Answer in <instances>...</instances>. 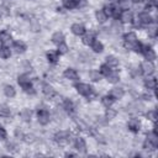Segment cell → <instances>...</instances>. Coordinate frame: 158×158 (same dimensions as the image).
Masks as SVG:
<instances>
[{"label":"cell","mask_w":158,"mask_h":158,"mask_svg":"<svg viewBox=\"0 0 158 158\" xmlns=\"http://www.w3.org/2000/svg\"><path fill=\"white\" fill-rule=\"evenodd\" d=\"M147 118L151 120V121H153V122H156V121H157V112H156L154 110L148 111V112H147Z\"/></svg>","instance_id":"7bdbcfd3"},{"label":"cell","mask_w":158,"mask_h":158,"mask_svg":"<svg viewBox=\"0 0 158 158\" xmlns=\"http://www.w3.org/2000/svg\"><path fill=\"white\" fill-rule=\"evenodd\" d=\"M141 72H142L143 74H146V75L153 74V72H154V64H153V62H151V60L143 62V63L141 64Z\"/></svg>","instance_id":"277c9868"},{"label":"cell","mask_w":158,"mask_h":158,"mask_svg":"<svg viewBox=\"0 0 158 158\" xmlns=\"http://www.w3.org/2000/svg\"><path fill=\"white\" fill-rule=\"evenodd\" d=\"M0 38L2 40L4 43H9V42H11V35H10L9 32H6V31H2V32L0 33Z\"/></svg>","instance_id":"8d00e7d4"},{"label":"cell","mask_w":158,"mask_h":158,"mask_svg":"<svg viewBox=\"0 0 158 158\" xmlns=\"http://www.w3.org/2000/svg\"><path fill=\"white\" fill-rule=\"evenodd\" d=\"M141 53H143V56L146 57L147 60L153 62V60L156 59V53H154V51H153L151 47H148V46H143V44H142V51H141Z\"/></svg>","instance_id":"8992f818"},{"label":"cell","mask_w":158,"mask_h":158,"mask_svg":"<svg viewBox=\"0 0 158 158\" xmlns=\"http://www.w3.org/2000/svg\"><path fill=\"white\" fill-rule=\"evenodd\" d=\"M0 10H1V11H0V15H5V16L9 15V10H7L6 7H1Z\"/></svg>","instance_id":"bcb514c9"},{"label":"cell","mask_w":158,"mask_h":158,"mask_svg":"<svg viewBox=\"0 0 158 158\" xmlns=\"http://www.w3.org/2000/svg\"><path fill=\"white\" fill-rule=\"evenodd\" d=\"M17 83H19L21 86H25V85H27V84L31 83V81H30V79H28L27 75H20L19 79H17Z\"/></svg>","instance_id":"e575fe53"},{"label":"cell","mask_w":158,"mask_h":158,"mask_svg":"<svg viewBox=\"0 0 158 158\" xmlns=\"http://www.w3.org/2000/svg\"><path fill=\"white\" fill-rule=\"evenodd\" d=\"M116 114H117V112H116L114 109L107 107V110H106V112H105V117H106V120H112V118H115Z\"/></svg>","instance_id":"d6a6232c"},{"label":"cell","mask_w":158,"mask_h":158,"mask_svg":"<svg viewBox=\"0 0 158 158\" xmlns=\"http://www.w3.org/2000/svg\"><path fill=\"white\" fill-rule=\"evenodd\" d=\"M64 77H65L67 79L72 80V81H77L78 78H79L77 70L73 69V68H68V69H65V72H64Z\"/></svg>","instance_id":"8fae6325"},{"label":"cell","mask_w":158,"mask_h":158,"mask_svg":"<svg viewBox=\"0 0 158 158\" xmlns=\"http://www.w3.org/2000/svg\"><path fill=\"white\" fill-rule=\"evenodd\" d=\"M127 127H128V130L132 131V132H138L139 128H141V123H139V121H138L137 118H131V120H128V122H127Z\"/></svg>","instance_id":"30bf717a"},{"label":"cell","mask_w":158,"mask_h":158,"mask_svg":"<svg viewBox=\"0 0 158 158\" xmlns=\"http://www.w3.org/2000/svg\"><path fill=\"white\" fill-rule=\"evenodd\" d=\"M62 1H63L64 7H67V9H69V10L77 7V2H78L77 0H62Z\"/></svg>","instance_id":"1f68e13d"},{"label":"cell","mask_w":158,"mask_h":158,"mask_svg":"<svg viewBox=\"0 0 158 158\" xmlns=\"http://www.w3.org/2000/svg\"><path fill=\"white\" fill-rule=\"evenodd\" d=\"M22 89H23V91H25V93H27V94H35V88L32 86V84H31V83H28L27 85L22 86Z\"/></svg>","instance_id":"b9f144b4"},{"label":"cell","mask_w":158,"mask_h":158,"mask_svg":"<svg viewBox=\"0 0 158 158\" xmlns=\"http://www.w3.org/2000/svg\"><path fill=\"white\" fill-rule=\"evenodd\" d=\"M74 147H75V149H77L78 152H80V153H84V152L86 151V143H85V141H84L81 137H77V138H75Z\"/></svg>","instance_id":"9c48e42d"},{"label":"cell","mask_w":158,"mask_h":158,"mask_svg":"<svg viewBox=\"0 0 158 158\" xmlns=\"http://www.w3.org/2000/svg\"><path fill=\"white\" fill-rule=\"evenodd\" d=\"M123 89L122 88H112L110 91V96H112L114 99H121L123 96Z\"/></svg>","instance_id":"5bb4252c"},{"label":"cell","mask_w":158,"mask_h":158,"mask_svg":"<svg viewBox=\"0 0 158 158\" xmlns=\"http://www.w3.org/2000/svg\"><path fill=\"white\" fill-rule=\"evenodd\" d=\"M37 118H38V122L41 125H47L49 122V120H51V115L46 109H41L37 112Z\"/></svg>","instance_id":"3957f363"},{"label":"cell","mask_w":158,"mask_h":158,"mask_svg":"<svg viewBox=\"0 0 158 158\" xmlns=\"http://www.w3.org/2000/svg\"><path fill=\"white\" fill-rule=\"evenodd\" d=\"M106 78H107V81L111 83V84H115V83H117L120 80V75L116 72H112V70L106 75Z\"/></svg>","instance_id":"2e32d148"},{"label":"cell","mask_w":158,"mask_h":158,"mask_svg":"<svg viewBox=\"0 0 158 158\" xmlns=\"http://www.w3.org/2000/svg\"><path fill=\"white\" fill-rule=\"evenodd\" d=\"M147 139H149V141H151V142H153L154 144H158V136H157L156 131H154V132H151V133H148V136H147Z\"/></svg>","instance_id":"74e56055"},{"label":"cell","mask_w":158,"mask_h":158,"mask_svg":"<svg viewBox=\"0 0 158 158\" xmlns=\"http://www.w3.org/2000/svg\"><path fill=\"white\" fill-rule=\"evenodd\" d=\"M52 42L53 43H56V44H59V43H62V42H64V35H63V32H54L53 35H52Z\"/></svg>","instance_id":"9a60e30c"},{"label":"cell","mask_w":158,"mask_h":158,"mask_svg":"<svg viewBox=\"0 0 158 158\" xmlns=\"http://www.w3.org/2000/svg\"><path fill=\"white\" fill-rule=\"evenodd\" d=\"M5 138H6V131H5L4 127L0 126V141H2V139H5Z\"/></svg>","instance_id":"f6af8a7d"},{"label":"cell","mask_w":158,"mask_h":158,"mask_svg":"<svg viewBox=\"0 0 158 158\" xmlns=\"http://www.w3.org/2000/svg\"><path fill=\"white\" fill-rule=\"evenodd\" d=\"M4 94L7 96V98H14L16 91H15V88L12 85H5L4 86Z\"/></svg>","instance_id":"ac0fdd59"},{"label":"cell","mask_w":158,"mask_h":158,"mask_svg":"<svg viewBox=\"0 0 158 158\" xmlns=\"http://www.w3.org/2000/svg\"><path fill=\"white\" fill-rule=\"evenodd\" d=\"M72 32L75 36H83L85 33V27L81 23H74L72 25Z\"/></svg>","instance_id":"7c38bea8"},{"label":"cell","mask_w":158,"mask_h":158,"mask_svg":"<svg viewBox=\"0 0 158 158\" xmlns=\"http://www.w3.org/2000/svg\"><path fill=\"white\" fill-rule=\"evenodd\" d=\"M106 65H109V67L111 68V70H112L114 68H116V67L118 65V60H117L115 57L109 56V57L106 58Z\"/></svg>","instance_id":"e0dca14e"},{"label":"cell","mask_w":158,"mask_h":158,"mask_svg":"<svg viewBox=\"0 0 158 158\" xmlns=\"http://www.w3.org/2000/svg\"><path fill=\"white\" fill-rule=\"evenodd\" d=\"M149 27H148V35L151 36V37H156L157 36V26L156 25H148Z\"/></svg>","instance_id":"60d3db41"},{"label":"cell","mask_w":158,"mask_h":158,"mask_svg":"<svg viewBox=\"0 0 158 158\" xmlns=\"http://www.w3.org/2000/svg\"><path fill=\"white\" fill-rule=\"evenodd\" d=\"M110 2H118V0H109Z\"/></svg>","instance_id":"c3c4849f"},{"label":"cell","mask_w":158,"mask_h":158,"mask_svg":"<svg viewBox=\"0 0 158 158\" xmlns=\"http://www.w3.org/2000/svg\"><path fill=\"white\" fill-rule=\"evenodd\" d=\"M75 89H77V91H78L80 95H84V96H86V95L93 90V88H91L89 84H85V83H79V84H77V85H75Z\"/></svg>","instance_id":"52a82bcc"},{"label":"cell","mask_w":158,"mask_h":158,"mask_svg":"<svg viewBox=\"0 0 158 158\" xmlns=\"http://www.w3.org/2000/svg\"><path fill=\"white\" fill-rule=\"evenodd\" d=\"M111 72V68L109 67V65H106V64H102L101 67H100V73H101V75H107L109 73Z\"/></svg>","instance_id":"ab89813d"},{"label":"cell","mask_w":158,"mask_h":158,"mask_svg":"<svg viewBox=\"0 0 158 158\" xmlns=\"http://www.w3.org/2000/svg\"><path fill=\"white\" fill-rule=\"evenodd\" d=\"M95 16H96L98 22H100V23H104V22L107 20V16L105 15V12H104L102 10H98L96 14H95Z\"/></svg>","instance_id":"44dd1931"},{"label":"cell","mask_w":158,"mask_h":158,"mask_svg":"<svg viewBox=\"0 0 158 158\" xmlns=\"http://www.w3.org/2000/svg\"><path fill=\"white\" fill-rule=\"evenodd\" d=\"M118 19H120V21L122 23H131L132 20H133V15H132V12L130 10H122L120 16H118Z\"/></svg>","instance_id":"5b68a950"},{"label":"cell","mask_w":158,"mask_h":158,"mask_svg":"<svg viewBox=\"0 0 158 158\" xmlns=\"http://www.w3.org/2000/svg\"><path fill=\"white\" fill-rule=\"evenodd\" d=\"M144 85H146L147 89H149V90H154V89H156V85H157V81H156L154 78H149V79H146Z\"/></svg>","instance_id":"7402d4cb"},{"label":"cell","mask_w":158,"mask_h":158,"mask_svg":"<svg viewBox=\"0 0 158 158\" xmlns=\"http://www.w3.org/2000/svg\"><path fill=\"white\" fill-rule=\"evenodd\" d=\"M121 9H120V6H114V12H112V16L115 17V19H118V16H120V14H121Z\"/></svg>","instance_id":"ee69618b"},{"label":"cell","mask_w":158,"mask_h":158,"mask_svg":"<svg viewBox=\"0 0 158 158\" xmlns=\"http://www.w3.org/2000/svg\"><path fill=\"white\" fill-rule=\"evenodd\" d=\"M63 109H64L67 112H72V111L74 110V105H73V102H72L69 99H67V100H64V102H63Z\"/></svg>","instance_id":"4dcf8cb0"},{"label":"cell","mask_w":158,"mask_h":158,"mask_svg":"<svg viewBox=\"0 0 158 158\" xmlns=\"http://www.w3.org/2000/svg\"><path fill=\"white\" fill-rule=\"evenodd\" d=\"M102 11L105 12V15L109 17V16H112V12H114V6L112 5H106L104 9H102Z\"/></svg>","instance_id":"f35d334b"},{"label":"cell","mask_w":158,"mask_h":158,"mask_svg":"<svg viewBox=\"0 0 158 158\" xmlns=\"http://www.w3.org/2000/svg\"><path fill=\"white\" fill-rule=\"evenodd\" d=\"M2 44H4V42H2V40H1V38H0V48H1V47H2Z\"/></svg>","instance_id":"7dc6e473"},{"label":"cell","mask_w":158,"mask_h":158,"mask_svg":"<svg viewBox=\"0 0 158 158\" xmlns=\"http://www.w3.org/2000/svg\"><path fill=\"white\" fill-rule=\"evenodd\" d=\"M14 49H15V52H16V53H23V52H25V49H26V46H25V43H23V42L17 41V42H15V43H14Z\"/></svg>","instance_id":"d6986e66"},{"label":"cell","mask_w":158,"mask_h":158,"mask_svg":"<svg viewBox=\"0 0 158 158\" xmlns=\"http://www.w3.org/2000/svg\"><path fill=\"white\" fill-rule=\"evenodd\" d=\"M118 6L121 10H128L131 6V1L130 0H118Z\"/></svg>","instance_id":"836d02e7"},{"label":"cell","mask_w":158,"mask_h":158,"mask_svg":"<svg viewBox=\"0 0 158 158\" xmlns=\"http://www.w3.org/2000/svg\"><path fill=\"white\" fill-rule=\"evenodd\" d=\"M31 110H28V109H23L22 111H21V114H20V116H21V118L23 120V121H26V122H28L30 120H31Z\"/></svg>","instance_id":"4316f807"},{"label":"cell","mask_w":158,"mask_h":158,"mask_svg":"<svg viewBox=\"0 0 158 158\" xmlns=\"http://www.w3.org/2000/svg\"><path fill=\"white\" fill-rule=\"evenodd\" d=\"M138 20H139V22H141V25L142 26H148V25H151L152 23V21H153V19H152V16L149 15V12H141L139 15H138Z\"/></svg>","instance_id":"ba28073f"},{"label":"cell","mask_w":158,"mask_h":158,"mask_svg":"<svg viewBox=\"0 0 158 158\" xmlns=\"http://www.w3.org/2000/svg\"><path fill=\"white\" fill-rule=\"evenodd\" d=\"M91 49H93L95 53H101L102 49H104V46H102V43H101L100 41H94V42L91 43Z\"/></svg>","instance_id":"ffe728a7"},{"label":"cell","mask_w":158,"mask_h":158,"mask_svg":"<svg viewBox=\"0 0 158 158\" xmlns=\"http://www.w3.org/2000/svg\"><path fill=\"white\" fill-rule=\"evenodd\" d=\"M10 56H11V51H10V48L2 46V47L0 48V57L4 58V59H6V58H10Z\"/></svg>","instance_id":"83f0119b"},{"label":"cell","mask_w":158,"mask_h":158,"mask_svg":"<svg viewBox=\"0 0 158 158\" xmlns=\"http://www.w3.org/2000/svg\"><path fill=\"white\" fill-rule=\"evenodd\" d=\"M156 147H157V144H154V143L151 142L149 139H146L144 143H143V148H144L146 151H153Z\"/></svg>","instance_id":"d590c367"},{"label":"cell","mask_w":158,"mask_h":158,"mask_svg":"<svg viewBox=\"0 0 158 158\" xmlns=\"http://www.w3.org/2000/svg\"><path fill=\"white\" fill-rule=\"evenodd\" d=\"M114 98L112 96H110V95H106V96H104L102 99H101V102H102V105L104 106H106V107H110L112 104H114Z\"/></svg>","instance_id":"484cf974"},{"label":"cell","mask_w":158,"mask_h":158,"mask_svg":"<svg viewBox=\"0 0 158 158\" xmlns=\"http://www.w3.org/2000/svg\"><path fill=\"white\" fill-rule=\"evenodd\" d=\"M68 51H69V47H68L64 42H62V43H59V44H58V48H57L58 54H67V53H68Z\"/></svg>","instance_id":"f1b7e54d"},{"label":"cell","mask_w":158,"mask_h":158,"mask_svg":"<svg viewBox=\"0 0 158 158\" xmlns=\"http://www.w3.org/2000/svg\"><path fill=\"white\" fill-rule=\"evenodd\" d=\"M95 41V33L94 32H88V33H85L84 35V37H83V43L84 44H86V46H91V43Z\"/></svg>","instance_id":"4fadbf2b"},{"label":"cell","mask_w":158,"mask_h":158,"mask_svg":"<svg viewBox=\"0 0 158 158\" xmlns=\"http://www.w3.org/2000/svg\"><path fill=\"white\" fill-rule=\"evenodd\" d=\"M56 142L59 144V146H67L70 141V133L68 131H59L56 136Z\"/></svg>","instance_id":"6da1fadb"},{"label":"cell","mask_w":158,"mask_h":158,"mask_svg":"<svg viewBox=\"0 0 158 158\" xmlns=\"http://www.w3.org/2000/svg\"><path fill=\"white\" fill-rule=\"evenodd\" d=\"M11 114V110L7 105H0V116L2 117H9Z\"/></svg>","instance_id":"cb8c5ba5"},{"label":"cell","mask_w":158,"mask_h":158,"mask_svg":"<svg viewBox=\"0 0 158 158\" xmlns=\"http://www.w3.org/2000/svg\"><path fill=\"white\" fill-rule=\"evenodd\" d=\"M123 38H125V47L128 48V49H133V47H135L136 43L138 42V41H137V36H136V33H133V32L126 33Z\"/></svg>","instance_id":"7a4b0ae2"},{"label":"cell","mask_w":158,"mask_h":158,"mask_svg":"<svg viewBox=\"0 0 158 158\" xmlns=\"http://www.w3.org/2000/svg\"><path fill=\"white\" fill-rule=\"evenodd\" d=\"M47 59L49 63H57L58 62V52H48L47 53Z\"/></svg>","instance_id":"d4e9b609"},{"label":"cell","mask_w":158,"mask_h":158,"mask_svg":"<svg viewBox=\"0 0 158 158\" xmlns=\"http://www.w3.org/2000/svg\"><path fill=\"white\" fill-rule=\"evenodd\" d=\"M89 77H90V79H91L93 81H99V80L101 79V73H100L99 70H90Z\"/></svg>","instance_id":"f546056e"},{"label":"cell","mask_w":158,"mask_h":158,"mask_svg":"<svg viewBox=\"0 0 158 158\" xmlns=\"http://www.w3.org/2000/svg\"><path fill=\"white\" fill-rule=\"evenodd\" d=\"M42 90H43L44 95H47V96H53V95H54V89H53V86H51L49 84H44V85L42 86Z\"/></svg>","instance_id":"603a6c76"}]
</instances>
